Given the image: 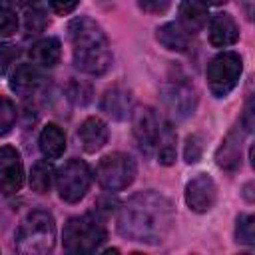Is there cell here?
<instances>
[{"label":"cell","instance_id":"obj_16","mask_svg":"<svg viewBox=\"0 0 255 255\" xmlns=\"http://www.w3.org/2000/svg\"><path fill=\"white\" fill-rule=\"evenodd\" d=\"M46 78L36 64H22L10 76V90L20 96H30L44 86Z\"/></svg>","mask_w":255,"mask_h":255},{"label":"cell","instance_id":"obj_32","mask_svg":"<svg viewBox=\"0 0 255 255\" xmlns=\"http://www.w3.org/2000/svg\"><path fill=\"white\" fill-rule=\"evenodd\" d=\"M241 4H243V10H245V16L251 20V18H253V8H251L253 0H241Z\"/></svg>","mask_w":255,"mask_h":255},{"label":"cell","instance_id":"obj_3","mask_svg":"<svg viewBox=\"0 0 255 255\" xmlns=\"http://www.w3.org/2000/svg\"><path fill=\"white\" fill-rule=\"evenodd\" d=\"M16 251L22 255H44L54 249L56 243V221L52 213L44 209L30 211L14 237Z\"/></svg>","mask_w":255,"mask_h":255},{"label":"cell","instance_id":"obj_2","mask_svg":"<svg viewBox=\"0 0 255 255\" xmlns=\"http://www.w3.org/2000/svg\"><path fill=\"white\" fill-rule=\"evenodd\" d=\"M74 66L90 76H104L112 66V48L106 32L88 16H78L68 24Z\"/></svg>","mask_w":255,"mask_h":255},{"label":"cell","instance_id":"obj_33","mask_svg":"<svg viewBox=\"0 0 255 255\" xmlns=\"http://www.w3.org/2000/svg\"><path fill=\"white\" fill-rule=\"evenodd\" d=\"M20 0H0V6H8V4H16Z\"/></svg>","mask_w":255,"mask_h":255},{"label":"cell","instance_id":"obj_34","mask_svg":"<svg viewBox=\"0 0 255 255\" xmlns=\"http://www.w3.org/2000/svg\"><path fill=\"white\" fill-rule=\"evenodd\" d=\"M205 2H207V4H209V2H211V4H223V2H227V0H205Z\"/></svg>","mask_w":255,"mask_h":255},{"label":"cell","instance_id":"obj_13","mask_svg":"<svg viewBox=\"0 0 255 255\" xmlns=\"http://www.w3.org/2000/svg\"><path fill=\"white\" fill-rule=\"evenodd\" d=\"M241 147H243V131L239 128L229 129L215 151V163L225 171H237L241 167Z\"/></svg>","mask_w":255,"mask_h":255},{"label":"cell","instance_id":"obj_10","mask_svg":"<svg viewBox=\"0 0 255 255\" xmlns=\"http://www.w3.org/2000/svg\"><path fill=\"white\" fill-rule=\"evenodd\" d=\"M217 201V185L211 175L197 173L185 185V203L195 213H207Z\"/></svg>","mask_w":255,"mask_h":255},{"label":"cell","instance_id":"obj_11","mask_svg":"<svg viewBox=\"0 0 255 255\" xmlns=\"http://www.w3.org/2000/svg\"><path fill=\"white\" fill-rule=\"evenodd\" d=\"M24 183V165L20 151L12 145L0 147V191L4 195L18 193Z\"/></svg>","mask_w":255,"mask_h":255},{"label":"cell","instance_id":"obj_22","mask_svg":"<svg viewBox=\"0 0 255 255\" xmlns=\"http://www.w3.org/2000/svg\"><path fill=\"white\" fill-rule=\"evenodd\" d=\"M175 139H177V135H175L171 124L161 122V129H159V137H157V145H155L157 161L161 165H171L175 161Z\"/></svg>","mask_w":255,"mask_h":255},{"label":"cell","instance_id":"obj_24","mask_svg":"<svg viewBox=\"0 0 255 255\" xmlns=\"http://www.w3.org/2000/svg\"><path fill=\"white\" fill-rule=\"evenodd\" d=\"M235 241L243 245H255V217L241 213L235 223Z\"/></svg>","mask_w":255,"mask_h":255},{"label":"cell","instance_id":"obj_8","mask_svg":"<svg viewBox=\"0 0 255 255\" xmlns=\"http://www.w3.org/2000/svg\"><path fill=\"white\" fill-rule=\"evenodd\" d=\"M161 102L173 120H185L195 112L199 96L193 84L185 80H171L161 86Z\"/></svg>","mask_w":255,"mask_h":255},{"label":"cell","instance_id":"obj_21","mask_svg":"<svg viewBox=\"0 0 255 255\" xmlns=\"http://www.w3.org/2000/svg\"><path fill=\"white\" fill-rule=\"evenodd\" d=\"M22 8H24L26 30L32 32V34L44 32L46 26H48V16H46V8H44L42 0H24Z\"/></svg>","mask_w":255,"mask_h":255},{"label":"cell","instance_id":"obj_19","mask_svg":"<svg viewBox=\"0 0 255 255\" xmlns=\"http://www.w3.org/2000/svg\"><path fill=\"white\" fill-rule=\"evenodd\" d=\"M38 143H40V151L44 153L46 159H58L66 149V135L60 126L46 124L40 131Z\"/></svg>","mask_w":255,"mask_h":255},{"label":"cell","instance_id":"obj_14","mask_svg":"<svg viewBox=\"0 0 255 255\" xmlns=\"http://www.w3.org/2000/svg\"><path fill=\"white\" fill-rule=\"evenodd\" d=\"M239 40V26L231 14L219 12L209 20V42L215 48H227Z\"/></svg>","mask_w":255,"mask_h":255},{"label":"cell","instance_id":"obj_18","mask_svg":"<svg viewBox=\"0 0 255 255\" xmlns=\"http://www.w3.org/2000/svg\"><path fill=\"white\" fill-rule=\"evenodd\" d=\"M155 40L171 52H185L189 48V32L179 22H167L155 30Z\"/></svg>","mask_w":255,"mask_h":255},{"label":"cell","instance_id":"obj_7","mask_svg":"<svg viewBox=\"0 0 255 255\" xmlns=\"http://www.w3.org/2000/svg\"><path fill=\"white\" fill-rule=\"evenodd\" d=\"M56 187L58 193L64 201L68 203H78L90 189L92 183V173L86 161L74 157L68 159L58 171H56Z\"/></svg>","mask_w":255,"mask_h":255},{"label":"cell","instance_id":"obj_12","mask_svg":"<svg viewBox=\"0 0 255 255\" xmlns=\"http://www.w3.org/2000/svg\"><path fill=\"white\" fill-rule=\"evenodd\" d=\"M100 108L112 120L124 122L133 112V96H131L129 90H126L122 86H114V88H110V90L104 92L102 102H100Z\"/></svg>","mask_w":255,"mask_h":255},{"label":"cell","instance_id":"obj_6","mask_svg":"<svg viewBox=\"0 0 255 255\" xmlns=\"http://www.w3.org/2000/svg\"><path fill=\"white\" fill-rule=\"evenodd\" d=\"M243 62L237 52H221L207 64V84L215 98H225L239 82Z\"/></svg>","mask_w":255,"mask_h":255},{"label":"cell","instance_id":"obj_31","mask_svg":"<svg viewBox=\"0 0 255 255\" xmlns=\"http://www.w3.org/2000/svg\"><path fill=\"white\" fill-rule=\"evenodd\" d=\"M241 124L245 128V131H253V126H255V104H253V98H249L247 104H245Z\"/></svg>","mask_w":255,"mask_h":255},{"label":"cell","instance_id":"obj_29","mask_svg":"<svg viewBox=\"0 0 255 255\" xmlns=\"http://www.w3.org/2000/svg\"><path fill=\"white\" fill-rule=\"evenodd\" d=\"M171 4H173V0H137V6L145 14H155V16L165 14Z\"/></svg>","mask_w":255,"mask_h":255},{"label":"cell","instance_id":"obj_30","mask_svg":"<svg viewBox=\"0 0 255 255\" xmlns=\"http://www.w3.org/2000/svg\"><path fill=\"white\" fill-rule=\"evenodd\" d=\"M48 4L54 10V14L66 16V14H70V12L76 10V6L80 4V0H48Z\"/></svg>","mask_w":255,"mask_h":255},{"label":"cell","instance_id":"obj_27","mask_svg":"<svg viewBox=\"0 0 255 255\" xmlns=\"http://www.w3.org/2000/svg\"><path fill=\"white\" fill-rule=\"evenodd\" d=\"M18 30V16L6 6H0V36H12Z\"/></svg>","mask_w":255,"mask_h":255},{"label":"cell","instance_id":"obj_23","mask_svg":"<svg viewBox=\"0 0 255 255\" xmlns=\"http://www.w3.org/2000/svg\"><path fill=\"white\" fill-rule=\"evenodd\" d=\"M54 181V167L48 159H38L30 169V187L32 191L44 195L50 191Z\"/></svg>","mask_w":255,"mask_h":255},{"label":"cell","instance_id":"obj_5","mask_svg":"<svg viewBox=\"0 0 255 255\" xmlns=\"http://www.w3.org/2000/svg\"><path fill=\"white\" fill-rule=\"evenodd\" d=\"M135 173H137L135 159L122 151L104 155L96 165V179L108 191H122L129 187L135 179Z\"/></svg>","mask_w":255,"mask_h":255},{"label":"cell","instance_id":"obj_25","mask_svg":"<svg viewBox=\"0 0 255 255\" xmlns=\"http://www.w3.org/2000/svg\"><path fill=\"white\" fill-rule=\"evenodd\" d=\"M16 106L6 96H0V135L8 133L16 124Z\"/></svg>","mask_w":255,"mask_h":255},{"label":"cell","instance_id":"obj_17","mask_svg":"<svg viewBox=\"0 0 255 255\" xmlns=\"http://www.w3.org/2000/svg\"><path fill=\"white\" fill-rule=\"evenodd\" d=\"M209 4L205 0H181L179 4V24L191 34L199 32L207 24Z\"/></svg>","mask_w":255,"mask_h":255},{"label":"cell","instance_id":"obj_20","mask_svg":"<svg viewBox=\"0 0 255 255\" xmlns=\"http://www.w3.org/2000/svg\"><path fill=\"white\" fill-rule=\"evenodd\" d=\"M62 56V46H60V40L58 38H42L38 40L36 44H32L30 48V58L36 66H42V68H52L58 64Z\"/></svg>","mask_w":255,"mask_h":255},{"label":"cell","instance_id":"obj_15","mask_svg":"<svg viewBox=\"0 0 255 255\" xmlns=\"http://www.w3.org/2000/svg\"><path fill=\"white\" fill-rule=\"evenodd\" d=\"M78 139L84 151L96 153L108 143V126L96 116L86 118L78 128Z\"/></svg>","mask_w":255,"mask_h":255},{"label":"cell","instance_id":"obj_9","mask_svg":"<svg viewBox=\"0 0 255 255\" xmlns=\"http://www.w3.org/2000/svg\"><path fill=\"white\" fill-rule=\"evenodd\" d=\"M131 129H133V137L143 153L149 155L151 151H155L159 129H161V120L157 118V114L151 108L139 106L131 112Z\"/></svg>","mask_w":255,"mask_h":255},{"label":"cell","instance_id":"obj_26","mask_svg":"<svg viewBox=\"0 0 255 255\" xmlns=\"http://www.w3.org/2000/svg\"><path fill=\"white\" fill-rule=\"evenodd\" d=\"M203 155V137L199 133H191L185 139V147H183V157L187 163H197Z\"/></svg>","mask_w":255,"mask_h":255},{"label":"cell","instance_id":"obj_4","mask_svg":"<svg viewBox=\"0 0 255 255\" xmlns=\"http://www.w3.org/2000/svg\"><path fill=\"white\" fill-rule=\"evenodd\" d=\"M64 249L68 253H94L106 239V225L98 213H86L68 219L62 235Z\"/></svg>","mask_w":255,"mask_h":255},{"label":"cell","instance_id":"obj_1","mask_svg":"<svg viewBox=\"0 0 255 255\" xmlns=\"http://www.w3.org/2000/svg\"><path fill=\"white\" fill-rule=\"evenodd\" d=\"M175 221V209L169 197L159 191H139L122 203L118 213V231L122 237L139 243H161Z\"/></svg>","mask_w":255,"mask_h":255},{"label":"cell","instance_id":"obj_28","mask_svg":"<svg viewBox=\"0 0 255 255\" xmlns=\"http://www.w3.org/2000/svg\"><path fill=\"white\" fill-rule=\"evenodd\" d=\"M18 56H20V50L14 44L0 42V74H6Z\"/></svg>","mask_w":255,"mask_h":255}]
</instances>
